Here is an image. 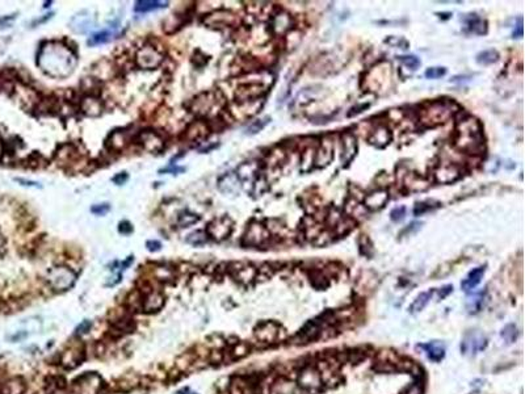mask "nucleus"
I'll return each mask as SVG.
<instances>
[{"mask_svg":"<svg viewBox=\"0 0 525 394\" xmlns=\"http://www.w3.org/2000/svg\"><path fill=\"white\" fill-rule=\"evenodd\" d=\"M77 54L60 41H46L41 45L37 54V66L55 79L70 77L77 67Z\"/></svg>","mask_w":525,"mask_h":394,"instance_id":"1","label":"nucleus"},{"mask_svg":"<svg viewBox=\"0 0 525 394\" xmlns=\"http://www.w3.org/2000/svg\"><path fill=\"white\" fill-rule=\"evenodd\" d=\"M77 280V275L71 268L64 266H58L47 271L46 281L54 291L62 292L70 289Z\"/></svg>","mask_w":525,"mask_h":394,"instance_id":"2","label":"nucleus"},{"mask_svg":"<svg viewBox=\"0 0 525 394\" xmlns=\"http://www.w3.org/2000/svg\"><path fill=\"white\" fill-rule=\"evenodd\" d=\"M164 55L157 46L146 44L135 51L134 62L142 70H154L163 63Z\"/></svg>","mask_w":525,"mask_h":394,"instance_id":"3","label":"nucleus"},{"mask_svg":"<svg viewBox=\"0 0 525 394\" xmlns=\"http://www.w3.org/2000/svg\"><path fill=\"white\" fill-rule=\"evenodd\" d=\"M233 225H234L233 221L228 216L214 218V220L207 224L205 233H206L207 238H211L213 241H224L233 233Z\"/></svg>","mask_w":525,"mask_h":394,"instance_id":"4","label":"nucleus"},{"mask_svg":"<svg viewBox=\"0 0 525 394\" xmlns=\"http://www.w3.org/2000/svg\"><path fill=\"white\" fill-rule=\"evenodd\" d=\"M486 346H487V338L485 334H482L479 331H470L462 341L461 351L464 355L473 356L485 350Z\"/></svg>","mask_w":525,"mask_h":394,"instance_id":"5","label":"nucleus"},{"mask_svg":"<svg viewBox=\"0 0 525 394\" xmlns=\"http://www.w3.org/2000/svg\"><path fill=\"white\" fill-rule=\"evenodd\" d=\"M137 144L148 153H161L164 149V140L154 130H142L137 136Z\"/></svg>","mask_w":525,"mask_h":394,"instance_id":"6","label":"nucleus"},{"mask_svg":"<svg viewBox=\"0 0 525 394\" xmlns=\"http://www.w3.org/2000/svg\"><path fill=\"white\" fill-rule=\"evenodd\" d=\"M217 95L213 94V92H205V94L198 95L196 99L192 100L191 109L193 110L194 113H197L198 116H205V114L210 112L211 108H214V105H217Z\"/></svg>","mask_w":525,"mask_h":394,"instance_id":"7","label":"nucleus"},{"mask_svg":"<svg viewBox=\"0 0 525 394\" xmlns=\"http://www.w3.org/2000/svg\"><path fill=\"white\" fill-rule=\"evenodd\" d=\"M209 132H210V129H209L206 121L196 120L188 125L185 129V138L191 142H200L207 137Z\"/></svg>","mask_w":525,"mask_h":394,"instance_id":"8","label":"nucleus"},{"mask_svg":"<svg viewBox=\"0 0 525 394\" xmlns=\"http://www.w3.org/2000/svg\"><path fill=\"white\" fill-rule=\"evenodd\" d=\"M94 19L91 16V14L88 12H81V14L75 15L72 16V19L70 20V28L72 29L74 33L78 34H84L87 33L88 30H91L94 28Z\"/></svg>","mask_w":525,"mask_h":394,"instance_id":"9","label":"nucleus"},{"mask_svg":"<svg viewBox=\"0 0 525 394\" xmlns=\"http://www.w3.org/2000/svg\"><path fill=\"white\" fill-rule=\"evenodd\" d=\"M268 233L260 224H252L244 234L243 241L248 246H258L267 239Z\"/></svg>","mask_w":525,"mask_h":394,"instance_id":"10","label":"nucleus"},{"mask_svg":"<svg viewBox=\"0 0 525 394\" xmlns=\"http://www.w3.org/2000/svg\"><path fill=\"white\" fill-rule=\"evenodd\" d=\"M81 109L87 116L97 117L103 112V103L96 95H86L81 103Z\"/></svg>","mask_w":525,"mask_h":394,"instance_id":"11","label":"nucleus"},{"mask_svg":"<svg viewBox=\"0 0 525 394\" xmlns=\"http://www.w3.org/2000/svg\"><path fill=\"white\" fill-rule=\"evenodd\" d=\"M239 184H241V180H239V177L234 172L224 174L223 176L218 179V188L226 196L237 193L238 190H239Z\"/></svg>","mask_w":525,"mask_h":394,"instance_id":"12","label":"nucleus"},{"mask_svg":"<svg viewBox=\"0 0 525 394\" xmlns=\"http://www.w3.org/2000/svg\"><path fill=\"white\" fill-rule=\"evenodd\" d=\"M233 23H234V16L229 12H223V11L214 12L205 19V24L210 28H223Z\"/></svg>","mask_w":525,"mask_h":394,"instance_id":"13","label":"nucleus"},{"mask_svg":"<svg viewBox=\"0 0 525 394\" xmlns=\"http://www.w3.org/2000/svg\"><path fill=\"white\" fill-rule=\"evenodd\" d=\"M55 158L60 164H70L79 158V151L74 145H62L55 153Z\"/></svg>","mask_w":525,"mask_h":394,"instance_id":"14","label":"nucleus"},{"mask_svg":"<svg viewBox=\"0 0 525 394\" xmlns=\"http://www.w3.org/2000/svg\"><path fill=\"white\" fill-rule=\"evenodd\" d=\"M422 348L425 351L427 356L432 361H435V363H438V361H441L444 359L445 346L441 342H431V343L423 344Z\"/></svg>","mask_w":525,"mask_h":394,"instance_id":"15","label":"nucleus"},{"mask_svg":"<svg viewBox=\"0 0 525 394\" xmlns=\"http://www.w3.org/2000/svg\"><path fill=\"white\" fill-rule=\"evenodd\" d=\"M485 271H486V267H478V268H474V270L470 272V274L468 275V278L465 279V280L462 281L461 283V287L464 291L469 292V291H473L477 285L481 283L482 280V276L485 275Z\"/></svg>","mask_w":525,"mask_h":394,"instance_id":"16","label":"nucleus"},{"mask_svg":"<svg viewBox=\"0 0 525 394\" xmlns=\"http://www.w3.org/2000/svg\"><path fill=\"white\" fill-rule=\"evenodd\" d=\"M167 6H168L167 2H158V0H142V2H137V3H135L134 11L138 12V14H146V12H151V11H157V10H161V8H166Z\"/></svg>","mask_w":525,"mask_h":394,"instance_id":"17","label":"nucleus"},{"mask_svg":"<svg viewBox=\"0 0 525 394\" xmlns=\"http://www.w3.org/2000/svg\"><path fill=\"white\" fill-rule=\"evenodd\" d=\"M466 27L469 30L474 34H485L487 27H486V21L482 20L481 17L477 16L475 14H470L469 17H465Z\"/></svg>","mask_w":525,"mask_h":394,"instance_id":"18","label":"nucleus"},{"mask_svg":"<svg viewBox=\"0 0 525 394\" xmlns=\"http://www.w3.org/2000/svg\"><path fill=\"white\" fill-rule=\"evenodd\" d=\"M388 199L389 194L386 193V192H384V190H376V192H373V193H370L366 197L365 204H366L368 208H370V209H378V208H382L386 204Z\"/></svg>","mask_w":525,"mask_h":394,"instance_id":"19","label":"nucleus"},{"mask_svg":"<svg viewBox=\"0 0 525 394\" xmlns=\"http://www.w3.org/2000/svg\"><path fill=\"white\" fill-rule=\"evenodd\" d=\"M114 36H116V33H114L113 30H101V32H97V33L92 34L87 44L90 45V46H97V45L107 44V42L113 40Z\"/></svg>","mask_w":525,"mask_h":394,"instance_id":"20","label":"nucleus"},{"mask_svg":"<svg viewBox=\"0 0 525 394\" xmlns=\"http://www.w3.org/2000/svg\"><path fill=\"white\" fill-rule=\"evenodd\" d=\"M499 59V53L494 49H487V50H483L481 53L477 54L475 60L477 63L482 64V66H488V64L495 63L496 60Z\"/></svg>","mask_w":525,"mask_h":394,"instance_id":"21","label":"nucleus"},{"mask_svg":"<svg viewBox=\"0 0 525 394\" xmlns=\"http://www.w3.org/2000/svg\"><path fill=\"white\" fill-rule=\"evenodd\" d=\"M431 297H432V292H425V293L419 294L418 297H416V300H415L414 302H412L411 306H410V311H411L412 314H416V313H419V311H422L423 309L427 306V304L429 302Z\"/></svg>","mask_w":525,"mask_h":394,"instance_id":"22","label":"nucleus"},{"mask_svg":"<svg viewBox=\"0 0 525 394\" xmlns=\"http://www.w3.org/2000/svg\"><path fill=\"white\" fill-rule=\"evenodd\" d=\"M198 221H200V217H198L197 214L192 213L189 211L180 212L178 216V225L180 227H189L192 225L197 224Z\"/></svg>","mask_w":525,"mask_h":394,"instance_id":"23","label":"nucleus"},{"mask_svg":"<svg viewBox=\"0 0 525 394\" xmlns=\"http://www.w3.org/2000/svg\"><path fill=\"white\" fill-rule=\"evenodd\" d=\"M163 302H164V298L161 293H158V292H151L147 297H146V300H144V307H146L148 311H151V310H154V309H159V307H162Z\"/></svg>","mask_w":525,"mask_h":394,"instance_id":"24","label":"nucleus"},{"mask_svg":"<svg viewBox=\"0 0 525 394\" xmlns=\"http://www.w3.org/2000/svg\"><path fill=\"white\" fill-rule=\"evenodd\" d=\"M127 144L126 134L124 132H114L111 134V150H122Z\"/></svg>","mask_w":525,"mask_h":394,"instance_id":"25","label":"nucleus"},{"mask_svg":"<svg viewBox=\"0 0 525 394\" xmlns=\"http://www.w3.org/2000/svg\"><path fill=\"white\" fill-rule=\"evenodd\" d=\"M207 241V235L205 231L202 230H196L193 233H191L187 237V243L192 244V246H202L205 242Z\"/></svg>","mask_w":525,"mask_h":394,"instance_id":"26","label":"nucleus"},{"mask_svg":"<svg viewBox=\"0 0 525 394\" xmlns=\"http://www.w3.org/2000/svg\"><path fill=\"white\" fill-rule=\"evenodd\" d=\"M271 122V117H265V118H263V120H256L254 121L250 126H247V129H246V134H256L259 133V132H261L263 129H264L265 126H267L268 124Z\"/></svg>","mask_w":525,"mask_h":394,"instance_id":"27","label":"nucleus"},{"mask_svg":"<svg viewBox=\"0 0 525 394\" xmlns=\"http://www.w3.org/2000/svg\"><path fill=\"white\" fill-rule=\"evenodd\" d=\"M433 204V201H422V203H416L415 204V208H414V214L415 216H423V214H425L427 212L432 211V209H435V208L438 207V204L436 205H432Z\"/></svg>","mask_w":525,"mask_h":394,"instance_id":"28","label":"nucleus"},{"mask_svg":"<svg viewBox=\"0 0 525 394\" xmlns=\"http://www.w3.org/2000/svg\"><path fill=\"white\" fill-rule=\"evenodd\" d=\"M398 60H401L402 63L405 64L406 67H410L412 71H416L420 67L422 62L418 57L415 55H403V57H398Z\"/></svg>","mask_w":525,"mask_h":394,"instance_id":"29","label":"nucleus"},{"mask_svg":"<svg viewBox=\"0 0 525 394\" xmlns=\"http://www.w3.org/2000/svg\"><path fill=\"white\" fill-rule=\"evenodd\" d=\"M445 74H446L445 67H429V69H427L424 75L427 79H438V78L444 77Z\"/></svg>","mask_w":525,"mask_h":394,"instance_id":"30","label":"nucleus"},{"mask_svg":"<svg viewBox=\"0 0 525 394\" xmlns=\"http://www.w3.org/2000/svg\"><path fill=\"white\" fill-rule=\"evenodd\" d=\"M502 337L504 338V341H507L508 343H512V342L516 339V337H517V330H516V326H513V324H508L507 327L503 329Z\"/></svg>","mask_w":525,"mask_h":394,"instance_id":"31","label":"nucleus"},{"mask_svg":"<svg viewBox=\"0 0 525 394\" xmlns=\"http://www.w3.org/2000/svg\"><path fill=\"white\" fill-rule=\"evenodd\" d=\"M406 217V207H398L393 209L392 213H390V218H392L393 222H402Z\"/></svg>","mask_w":525,"mask_h":394,"instance_id":"32","label":"nucleus"},{"mask_svg":"<svg viewBox=\"0 0 525 394\" xmlns=\"http://www.w3.org/2000/svg\"><path fill=\"white\" fill-rule=\"evenodd\" d=\"M109 211H111V205L108 204V203L96 204L91 208V212L94 214H96V216H104V214H107Z\"/></svg>","mask_w":525,"mask_h":394,"instance_id":"33","label":"nucleus"},{"mask_svg":"<svg viewBox=\"0 0 525 394\" xmlns=\"http://www.w3.org/2000/svg\"><path fill=\"white\" fill-rule=\"evenodd\" d=\"M403 394H423V386L420 382H414L411 386H408Z\"/></svg>","mask_w":525,"mask_h":394,"instance_id":"34","label":"nucleus"},{"mask_svg":"<svg viewBox=\"0 0 525 394\" xmlns=\"http://www.w3.org/2000/svg\"><path fill=\"white\" fill-rule=\"evenodd\" d=\"M118 230H120V233L125 234V235H129V234L133 231V225H131L129 221H122V222H120V225H118Z\"/></svg>","mask_w":525,"mask_h":394,"instance_id":"35","label":"nucleus"},{"mask_svg":"<svg viewBox=\"0 0 525 394\" xmlns=\"http://www.w3.org/2000/svg\"><path fill=\"white\" fill-rule=\"evenodd\" d=\"M368 108H369V104H361V105H358V107H353V108H351L349 112H348L347 116L353 117V116H356V114H360L361 112H364V109H368Z\"/></svg>","mask_w":525,"mask_h":394,"instance_id":"36","label":"nucleus"},{"mask_svg":"<svg viewBox=\"0 0 525 394\" xmlns=\"http://www.w3.org/2000/svg\"><path fill=\"white\" fill-rule=\"evenodd\" d=\"M127 179H129V176H127L126 172H120V174H117L116 176H113L112 181H113L114 184H117V185H122V184L126 183Z\"/></svg>","mask_w":525,"mask_h":394,"instance_id":"37","label":"nucleus"},{"mask_svg":"<svg viewBox=\"0 0 525 394\" xmlns=\"http://www.w3.org/2000/svg\"><path fill=\"white\" fill-rule=\"evenodd\" d=\"M185 168L184 167H179V166H172V167H167V168H163V170H161L159 172L161 174H180V172H184Z\"/></svg>","mask_w":525,"mask_h":394,"instance_id":"38","label":"nucleus"},{"mask_svg":"<svg viewBox=\"0 0 525 394\" xmlns=\"http://www.w3.org/2000/svg\"><path fill=\"white\" fill-rule=\"evenodd\" d=\"M15 180L17 181V183H20L21 185H25V187H36V188H41L40 183H37V181H32V180H25V179H20V177H16Z\"/></svg>","mask_w":525,"mask_h":394,"instance_id":"39","label":"nucleus"},{"mask_svg":"<svg viewBox=\"0 0 525 394\" xmlns=\"http://www.w3.org/2000/svg\"><path fill=\"white\" fill-rule=\"evenodd\" d=\"M146 247H147V250L151 251V252H157V251H159L162 248V244L161 242L158 241H148L147 243H146Z\"/></svg>","mask_w":525,"mask_h":394,"instance_id":"40","label":"nucleus"},{"mask_svg":"<svg viewBox=\"0 0 525 394\" xmlns=\"http://www.w3.org/2000/svg\"><path fill=\"white\" fill-rule=\"evenodd\" d=\"M15 20V16H7V17H0V29L2 28H8L11 25V21Z\"/></svg>","mask_w":525,"mask_h":394,"instance_id":"41","label":"nucleus"},{"mask_svg":"<svg viewBox=\"0 0 525 394\" xmlns=\"http://www.w3.org/2000/svg\"><path fill=\"white\" fill-rule=\"evenodd\" d=\"M472 77H468V75H460V77H455L453 79H451L452 83H461V82L469 81Z\"/></svg>","mask_w":525,"mask_h":394,"instance_id":"42","label":"nucleus"},{"mask_svg":"<svg viewBox=\"0 0 525 394\" xmlns=\"http://www.w3.org/2000/svg\"><path fill=\"white\" fill-rule=\"evenodd\" d=\"M4 246H6V239H4V237L0 234V250H3Z\"/></svg>","mask_w":525,"mask_h":394,"instance_id":"43","label":"nucleus"}]
</instances>
